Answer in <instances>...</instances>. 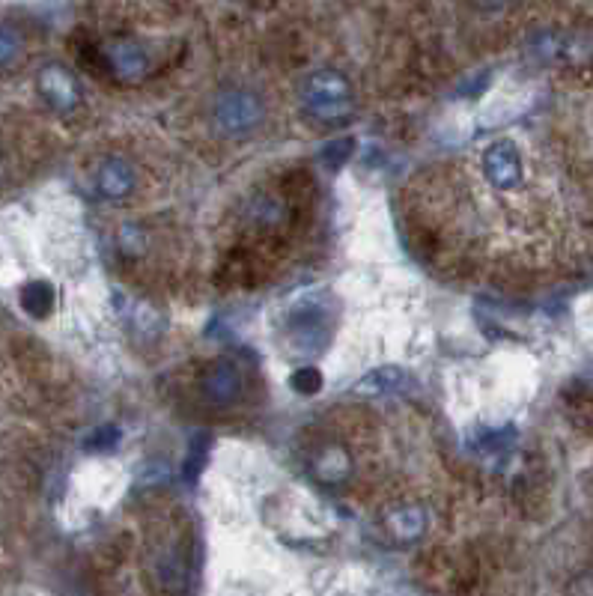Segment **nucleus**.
I'll list each match as a JSON object with an SVG mask.
<instances>
[{
	"mask_svg": "<svg viewBox=\"0 0 593 596\" xmlns=\"http://www.w3.org/2000/svg\"><path fill=\"white\" fill-rule=\"evenodd\" d=\"M21 307H24L30 316L45 319V316L51 313V307H54V290H51L48 284H42V281L27 284V287L21 290Z\"/></svg>",
	"mask_w": 593,
	"mask_h": 596,
	"instance_id": "f257e3e1",
	"label": "nucleus"
},
{
	"mask_svg": "<svg viewBox=\"0 0 593 596\" xmlns=\"http://www.w3.org/2000/svg\"><path fill=\"white\" fill-rule=\"evenodd\" d=\"M236 385H239V379H236L233 367H227V364H218V367L206 376V391H209V397H212L215 403L230 400V397L236 394Z\"/></svg>",
	"mask_w": 593,
	"mask_h": 596,
	"instance_id": "f03ea898",
	"label": "nucleus"
},
{
	"mask_svg": "<svg viewBox=\"0 0 593 596\" xmlns=\"http://www.w3.org/2000/svg\"><path fill=\"white\" fill-rule=\"evenodd\" d=\"M42 90H45V96H48V99L63 102V105L75 99V87H72V81H69L63 72H57V69L45 72V78H42Z\"/></svg>",
	"mask_w": 593,
	"mask_h": 596,
	"instance_id": "7ed1b4c3",
	"label": "nucleus"
},
{
	"mask_svg": "<svg viewBox=\"0 0 593 596\" xmlns=\"http://www.w3.org/2000/svg\"><path fill=\"white\" fill-rule=\"evenodd\" d=\"M129 182H132V179H129L126 167H120V164H117V167H114V164L105 167L102 176H99V185H102V191H105L108 197H120V194L129 188Z\"/></svg>",
	"mask_w": 593,
	"mask_h": 596,
	"instance_id": "20e7f679",
	"label": "nucleus"
},
{
	"mask_svg": "<svg viewBox=\"0 0 593 596\" xmlns=\"http://www.w3.org/2000/svg\"><path fill=\"white\" fill-rule=\"evenodd\" d=\"M15 36L12 33H6V30H0V66L3 63H9L12 57H15Z\"/></svg>",
	"mask_w": 593,
	"mask_h": 596,
	"instance_id": "39448f33",
	"label": "nucleus"
}]
</instances>
